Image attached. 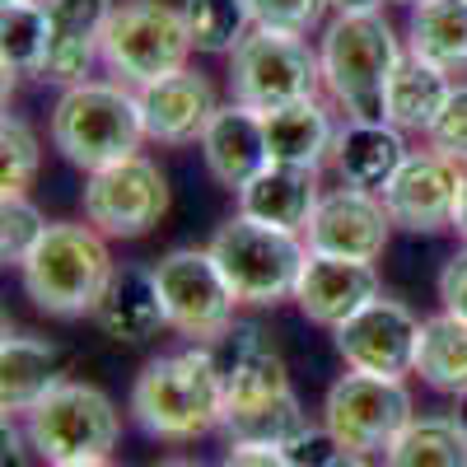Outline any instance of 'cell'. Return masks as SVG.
<instances>
[{
    "mask_svg": "<svg viewBox=\"0 0 467 467\" xmlns=\"http://www.w3.org/2000/svg\"><path fill=\"white\" fill-rule=\"evenodd\" d=\"M154 285L164 299V318L192 346H215L234 332V299L224 271L215 266L211 248H173L154 262Z\"/></svg>",
    "mask_w": 467,
    "mask_h": 467,
    "instance_id": "cell-10",
    "label": "cell"
},
{
    "mask_svg": "<svg viewBox=\"0 0 467 467\" xmlns=\"http://www.w3.org/2000/svg\"><path fill=\"white\" fill-rule=\"evenodd\" d=\"M318 89H323V61L304 37L253 28L229 52V94L244 108L276 112L304 99H318Z\"/></svg>",
    "mask_w": 467,
    "mask_h": 467,
    "instance_id": "cell-9",
    "label": "cell"
},
{
    "mask_svg": "<svg viewBox=\"0 0 467 467\" xmlns=\"http://www.w3.org/2000/svg\"><path fill=\"white\" fill-rule=\"evenodd\" d=\"M220 467H290L281 449H257V444H229Z\"/></svg>",
    "mask_w": 467,
    "mask_h": 467,
    "instance_id": "cell-37",
    "label": "cell"
},
{
    "mask_svg": "<svg viewBox=\"0 0 467 467\" xmlns=\"http://www.w3.org/2000/svg\"><path fill=\"white\" fill-rule=\"evenodd\" d=\"M332 10L337 15H374V10H383V0H332Z\"/></svg>",
    "mask_w": 467,
    "mask_h": 467,
    "instance_id": "cell-38",
    "label": "cell"
},
{
    "mask_svg": "<svg viewBox=\"0 0 467 467\" xmlns=\"http://www.w3.org/2000/svg\"><path fill=\"white\" fill-rule=\"evenodd\" d=\"M47 215L37 211L28 197H5L0 202V257L10 266H24L33 257V248L47 239Z\"/></svg>",
    "mask_w": 467,
    "mask_h": 467,
    "instance_id": "cell-32",
    "label": "cell"
},
{
    "mask_svg": "<svg viewBox=\"0 0 467 467\" xmlns=\"http://www.w3.org/2000/svg\"><path fill=\"white\" fill-rule=\"evenodd\" d=\"M211 257L224 271L234 299L248 308H276L281 299H295L299 271L308 262V244L290 229L262 224L248 215H234L211 234Z\"/></svg>",
    "mask_w": 467,
    "mask_h": 467,
    "instance_id": "cell-6",
    "label": "cell"
},
{
    "mask_svg": "<svg viewBox=\"0 0 467 467\" xmlns=\"http://www.w3.org/2000/svg\"><path fill=\"white\" fill-rule=\"evenodd\" d=\"M431 145L444 150L449 160L467 164V85H453V94H449V103L440 112V122L431 131Z\"/></svg>",
    "mask_w": 467,
    "mask_h": 467,
    "instance_id": "cell-34",
    "label": "cell"
},
{
    "mask_svg": "<svg viewBox=\"0 0 467 467\" xmlns=\"http://www.w3.org/2000/svg\"><path fill=\"white\" fill-rule=\"evenodd\" d=\"M131 416L150 440L192 444L224 420V365L211 346L154 356L131 383Z\"/></svg>",
    "mask_w": 467,
    "mask_h": 467,
    "instance_id": "cell-2",
    "label": "cell"
},
{
    "mask_svg": "<svg viewBox=\"0 0 467 467\" xmlns=\"http://www.w3.org/2000/svg\"><path fill=\"white\" fill-rule=\"evenodd\" d=\"M393 5H420V0H393Z\"/></svg>",
    "mask_w": 467,
    "mask_h": 467,
    "instance_id": "cell-44",
    "label": "cell"
},
{
    "mask_svg": "<svg viewBox=\"0 0 467 467\" xmlns=\"http://www.w3.org/2000/svg\"><path fill=\"white\" fill-rule=\"evenodd\" d=\"M458 187H462L458 160H449L435 145L411 150L398 178L383 187L388 220H393V229H407V234H444V229H453Z\"/></svg>",
    "mask_w": 467,
    "mask_h": 467,
    "instance_id": "cell-14",
    "label": "cell"
},
{
    "mask_svg": "<svg viewBox=\"0 0 467 467\" xmlns=\"http://www.w3.org/2000/svg\"><path fill=\"white\" fill-rule=\"evenodd\" d=\"M248 5H253V24L257 28L308 37L323 24V15L332 10V0H248Z\"/></svg>",
    "mask_w": 467,
    "mask_h": 467,
    "instance_id": "cell-33",
    "label": "cell"
},
{
    "mask_svg": "<svg viewBox=\"0 0 467 467\" xmlns=\"http://www.w3.org/2000/svg\"><path fill=\"white\" fill-rule=\"evenodd\" d=\"M407 52L444 75H467V0H420L407 19Z\"/></svg>",
    "mask_w": 467,
    "mask_h": 467,
    "instance_id": "cell-26",
    "label": "cell"
},
{
    "mask_svg": "<svg viewBox=\"0 0 467 467\" xmlns=\"http://www.w3.org/2000/svg\"><path fill=\"white\" fill-rule=\"evenodd\" d=\"M379 271L374 262H356V257H327V253H308L299 285H295V304L308 323L318 327H341L346 318H356L369 299H379Z\"/></svg>",
    "mask_w": 467,
    "mask_h": 467,
    "instance_id": "cell-17",
    "label": "cell"
},
{
    "mask_svg": "<svg viewBox=\"0 0 467 467\" xmlns=\"http://www.w3.org/2000/svg\"><path fill=\"white\" fill-rule=\"evenodd\" d=\"M154 467H202L197 458H164V462H154Z\"/></svg>",
    "mask_w": 467,
    "mask_h": 467,
    "instance_id": "cell-41",
    "label": "cell"
},
{
    "mask_svg": "<svg viewBox=\"0 0 467 467\" xmlns=\"http://www.w3.org/2000/svg\"><path fill=\"white\" fill-rule=\"evenodd\" d=\"M24 435L47 467L99 462L117 449L122 411H117V402L103 388L80 383V379H61L52 393L24 416Z\"/></svg>",
    "mask_w": 467,
    "mask_h": 467,
    "instance_id": "cell-7",
    "label": "cell"
},
{
    "mask_svg": "<svg viewBox=\"0 0 467 467\" xmlns=\"http://www.w3.org/2000/svg\"><path fill=\"white\" fill-rule=\"evenodd\" d=\"M229 360H224V420L220 431L229 444H257V449H285L308 425V411L299 407L281 350L257 327L229 332Z\"/></svg>",
    "mask_w": 467,
    "mask_h": 467,
    "instance_id": "cell-1",
    "label": "cell"
},
{
    "mask_svg": "<svg viewBox=\"0 0 467 467\" xmlns=\"http://www.w3.org/2000/svg\"><path fill=\"white\" fill-rule=\"evenodd\" d=\"M453 94V75L435 70L431 61L420 57H402V66L393 70V80H388V99H383V122H393L398 131H420L431 136L440 112Z\"/></svg>",
    "mask_w": 467,
    "mask_h": 467,
    "instance_id": "cell-25",
    "label": "cell"
},
{
    "mask_svg": "<svg viewBox=\"0 0 467 467\" xmlns=\"http://www.w3.org/2000/svg\"><path fill=\"white\" fill-rule=\"evenodd\" d=\"M266 117V154L271 164H290V169H323L332 154H337V122L332 112L318 99H304L276 112H262Z\"/></svg>",
    "mask_w": 467,
    "mask_h": 467,
    "instance_id": "cell-23",
    "label": "cell"
},
{
    "mask_svg": "<svg viewBox=\"0 0 467 467\" xmlns=\"http://www.w3.org/2000/svg\"><path fill=\"white\" fill-rule=\"evenodd\" d=\"M75 467H117L112 458H99V462H75Z\"/></svg>",
    "mask_w": 467,
    "mask_h": 467,
    "instance_id": "cell-42",
    "label": "cell"
},
{
    "mask_svg": "<svg viewBox=\"0 0 467 467\" xmlns=\"http://www.w3.org/2000/svg\"><path fill=\"white\" fill-rule=\"evenodd\" d=\"M398 28L374 15H337L323 28L318 61H323V89L346 112V122H383L388 80L402 66Z\"/></svg>",
    "mask_w": 467,
    "mask_h": 467,
    "instance_id": "cell-3",
    "label": "cell"
},
{
    "mask_svg": "<svg viewBox=\"0 0 467 467\" xmlns=\"http://www.w3.org/2000/svg\"><path fill=\"white\" fill-rule=\"evenodd\" d=\"M383 458L388 467H467V420L449 411L416 416Z\"/></svg>",
    "mask_w": 467,
    "mask_h": 467,
    "instance_id": "cell-28",
    "label": "cell"
},
{
    "mask_svg": "<svg viewBox=\"0 0 467 467\" xmlns=\"http://www.w3.org/2000/svg\"><path fill=\"white\" fill-rule=\"evenodd\" d=\"M140 140H150L140 94L122 80H80L61 89L52 108V145L61 150L66 164L99 173L117 160L140 154Z\"/></svg>",
    "mask_w": 467,
    "mask_h": 467,
    "instance_id": "cell-4",
    "label": "cell"
},
{
    "mask_svg": "<svg viewBox=\"0 0 467 467\" xmlns=\"http://www.w3.org/2000/svg\"><path fill=\"white\" fill-rule=\"evenodd\" d=\"M388 206L379 192H360V187H332L323 192V202L304 229L308 253H327V257H356V262H379L388 248Z\"/></svg>",
    "mask_w": 467,
    "mask_h": 467,
    "instance_id": "cell-15",
    "label": "cell"
},
{
    "mask_svg": "<svg viewBox=\"0 0 467 467\" xmlns=\"http://www.w3.org/2000/svg\"><path fill=\"white\" fill-rule=\"evenodd\" d=\"M416 374L425 388L444 398H467V323L453 314H435L420 323Z\"/></svg>",
    "mask_w": 467,
    "mask_h": 467,
    "instance_id": "cell-27",
    "label": "cell"
},
{
    "mask_svg": "<svg viewBox=\"0 0 467 467\" xmlns=\"http://www.w3.org/2000/svg\"><path fill=\"white\" fill-rule=\"evenodd\" d=\"M453 229H458V239L467 244V164H462V187H458V211H453Z\"/></svg>",
    "mask_w": 467,
    "mask_h": 467,
    "instance_id": "cell-39",
    "label": "cell"
},
{
    "mask_svg": "<svg viewBox=\"0 0 467 467\" xmlns=\"http://www.w3.org/2000/svg\"><path fill=\"white\" fill-rule=\"evenodd\" d=\"M202 160L220 187H229V192L248 187L271 164L266 117L257 108H244V103H220V112L211 117V127L202 136Z\"/></svg>",
    "mask_w": 467,
    "mask_h": 467,
    "instance_id": "cell-19",
    "label": "cell"
},
{
    "mask_svg": "<svg viewBox=\"0 0 467 467\" xmlns=\"http://www.w3.org/2000/svg\"><path fill=\"white\" fill-rule=\"evenodd\" d=\"M140 94V117H145V136L160 145H192L202 140L211 117L220 112V99L202 70H178L154 80Z\"/></svg>",
    "mask_w": 467,
    "mask_h": 467,
    "instance_id": "cell-18",
    "label": "cell"
},
{
    "mask_svg": "<svg viewBox=\"0 0 467 467\" xmlns=\"http://www.w3.org/2000/svg\"><path fill=\"white\" fill-rule=\"evenodd\" d=\"M440 304H444V314L467 323V248L453 253L440 271Z\"/></svg>",
    "mask_w": 467,
    "mask_h": 467,
    "instance_id": "cell-36",
    "label": "cell"
},
{
    "mask_svg": "<svg viewBox=\"0 0 467 467\" xmlns=\"http://www.w3.org/2000/svg\"><path fill=\"white\" fill-rule=\"evenodd\" d=\"M402 136L407 131H398L393 122H346L337 136V154H332L341 182L383 197V187L398 178V169L411 154Z\"/></svg>",
    "mask_w": 467,
    "mask_h": 467,
    "instance_id": "cell-22",
    "label": "cell"
},
{
    "mask_svg": "<svg viewBox=\"0 0 467 467\" xmlns=\"http://www.w3.org/2000/svg\"><path fill=\"white\" fill-rule=\"evenodd\" d=\"M112 271L117 262L94 224H52L47 239L19 266V276L24 295L47 318H94Z\"/></svg>",
    "mask_w": 467,
    "mask_h": 467,
    "instance_id": "cell-5",
    "label": "cell"
},
{
    "mask_svg": "<svg viewBox=\"0 0 467 467\" xmlns=\"http://www.w3.org/2000/svg\"><path fill=\"white\" fill-rule=\"evenodd\" d=\"M37 169H43V140L24 117L5 112V122H0V197H28Z\"/></svg>",
    "mask_w": 467,
    "mask_h": 467,
    "instance_id": "cell-31",
    "label": "cell"
},
{
    "mask_svg": "<svg viewBox=\"0 0 467 467\" xmlns=\"http://www.w3.org/2000/svg\"><path fill=\"white\" fill-rule=\"evenodd\" d=\"M169 211V178L164 169L131 154L117 160L85 182V224H94L103 239H145Z\"/></svg>",
    "mask_w": 467,
    "mask_h": 467,
    "instance_id": "cell-12",
    "label": "cell"
},
{
    "mask_svg": "<svg viewBox=\"0 0 467 467\" xmlns=\"http://www.w3.org/2000/svg\"><path fill=\"white\" fill-rule=\"evenodd\" d=\"M332 467H374V462H369L365 453H341V458H337Z\"/></svg>",
    "mask_w": 467,
    "mask_h": 467,
    "instance_id": "cell-40",
    "label": "cell"
},
{
    "mask_svg": "<svg viewBox=\"0 0 467 467\" xmlns=\"http://www.w3.org/2000/svg\"><path fill=\"white\" fill-rule=\"evenodd\" d=\"M416 420L411 393L402 379H379V374H341L327 398H323V425L346 453H388L398 435Z\"/></svg>",
    "mask_w": 467,
    "mask_h": 467,
    "instance_id": "cell-11",
    "label": "cell"
},
{
    "mask_svg": "<svg viewBox=\"0 0 467 467\" xmlns=\"http://www.w3.org/2000/svg\"><path fill=\"white\" fill-rule=\"evenodd\" d=\"M5 5H43V0H5Z\"/></svg>",
    "mask_w": 467,
    "mask_h": 467,
    "instance_id": "cell-43",
    "label": "cell"
},
{
    "mask_svg": "<svg viewBox=\"0 0 467 467\" xmlns=\"http://www.w3.org/2000/svg\"><path fill=\"white\" fill-rule=\"evenodd\" d=\"M182 15L192 28V47L229 57L257 28L248 0H182Z\"/></svg>",
    "mask_w": 467,
    "mask_h": 467,
    "instance_id": "cell-29",
    "label": "cell"
},
{
    "mask_svg": "<svg viewBox=\"0 0 467 467\" xmlns=\"http://www.w3.org/2000/svg\"><path fill=\"white\" fill-rule=\"evenodd\" d=\"M281 453H285V462H290V467H332L346 449L332 440L327 425H308V431H304L299 440H290Z\"/></svg>",
    "mask_w": 467,
    "mask_h": 467,
    "instance_id": "cell-35",
    "label": "cell"
},
{
    "mask_svg": "<svg viewBox=\"0 0 467 467\" xmlns=\"http://www.w3.org/2000/svg\"><path fill=\"white\" fill-rule=\"evenodd\" d=\"M117 10V0H43L47 15V52L43 75L61 89L89 80V70L103 61V33Z\"/></svg>",
    "mask_w": 467,
    "mask_h": 467,
    "instance_id": "cell-16",
    "label": "cell"
},
{
    "mask_svg": "<svg viewBox=\"0 0 467 467\" xmlns=\"http://www.w3.org/2000/svg\"><path fill=\"white\" fill-rule=\"evenodd\" d=\"M323 202L318 173L314 169H290V164H266L248 187H239V215L276 224L290 234H304Z\"/></svg>",
    "mask_w": 467,
    "mask_h": 467,
    "instance_id": "cell-20",
    "label": "cell"
},
{
    "mask_svg": "<svg viewBox=\"0 0 467 467\" xmlns=\"http://www.w3.org/2000/svg\"><path fill=\"white\" fill-rule=\"evenodd\" d=\"M0 52H5V89L15 85V75H43V52H47L43 5H5V15H0Z\"/></svg>",
    "mask_w": 467,
    "mask_h": 467,
    "instance_id": "cell-30",
    "label": "cell"
},
{
    "mask_svg": "<svg viewBox=\"0 0 467 467\" xmlns=\"http://www.w3.org/2000/svg\"><path fill=\"white\" fill-rule=\"evenodd\" d=\"M192 28L187 15L164 0H122L103 33V66L112 80L145 89L164 75L187 70Z\"/></svg>",
    "mask_w": 467,
    "mask_h": 467,
    "instance_id": "cell-8",
    "label": "cell"
},
{
    "mask_svg": "<svg viewBox=\"0 0 467 467\" xmlns=\"http://www.w3.org/2000/svg\"><path fill=\"white\" fill-rule=\"evenodd\" d=\"M337 356L356 374L379 379H407L416 374V346H420V318L402 299H369L356 318H346L337 332Z\"/></svg>",
    "mask_w": 467,
    "mask_h": 467,
    "instance_id": "cell-13",
    "label": "cell"
},
{
    "mask_svg": "<svg viewBox=\"0 0 467 467\" xmlns=\"http://www.w3.org/2000/svg\"><path fill=\"white\" fill-rule=\"evenodd\" d=\"M94 323L112 341L160 337V327H169V318H164L160 285H154V266H117L99 308H94Z\"/></svg>",
    "mask_w": 467,
    "mask_h": 467,
    "instance_id": "cell-21",
    "label": "cell"
},
{
    "mask_svg": "<svg viewBox=\"0 0 467 467\" xmlns=\"http://www.w3.org/2000/svg\"><path fill=\"white\" fill-rule=\"evenodd\" d=\"M57 383H61V350L47 337L5 327V346H0V407H5V416H28Z\"/></svg>",
    "mask_w": 467,
    "mask_h": 467,
    "instance_id": "cell-24",
    "label": "cell"
}]
</instances>
